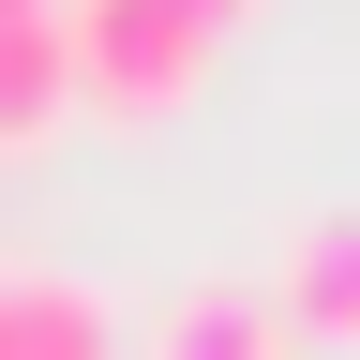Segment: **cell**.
Instances as JSON below:
<instances>
[{
	"instance_id": "cell-4",
	"label": "cell",
	"mask_w": 360,
	"mask_h": 360,
	"mask_svg": "<svg viewBox=\"0 0 360 360\" xmlns=\"http://www.w3.org/2000/svg\"><path fill=\"white\" fill-rule=\"evenodd\" d=\"M270 300H285V330H315V345H360V210H315V225H285V270H270Z\"/></svg>"
},
{
	"instance_id": "cell-6",
	"label": "cell",
	"mask_w": 360,
	"mask_h": 360,
	"mask_svg": "<svg viewBox=\"0 0 360 360\" xmlns=\"http://www.w3.org/2000/svg\"><path fill=\"white\" fill-rule=\"evenodd\" d=\"M165 15H195V30L225 45V30H240V15H255V0H165Z\"/></svg>"
},
{
	"instance_id": "cell-3",
	"label": "cell",
	"mask_w": 360,
	"mask_h": 360,
	"mask_svg": "<svg viewBox=\"0 0 360 360\" xmlns=\"http://www.w3.org/2000/svg\"><path fill=\"white\" fill-rule=\"evenodd\" d=\"M0 360H120L105 285H75V270H0Z\"/></svg>"
},
{
	"instance_id": "cell-2",
	"label": "cell",
	"mask_w": 360,
	"mask_h": 360,
	"mask_svg": "<svg viewBox=\"0 0 360 360\" xmlns=\"http://www.w3.org/2000/svg\"><path fill=\"white\" fill-rule=\"evenodd\" d=\"M285 345H300L285 300L210 270V285H165V315H150V345H135V360H285Z\"/></svg>"
},
{
	"instance_id": "cell-7",
	"label": "cell",
	"mask_w": 360,
	"mask_h": 360,
	"mask_svg": "<svg viewBox=\"0 0 360 360\" xmlns=\"http://www.w3.org/2000/svg\"><path fill=\"white\" fill-rule=\"evenodd\" d=\"M15 15H75V0H0V30H15Z\"/></svg>"
},
{
	"instance_id": "cell-1",
	"label": "cell",
	"mask_w": 360,
	"mask_h": 360,
	"mask_svg": "<svg viewBox=\"0 0 360 360\" xmlns=\"http://www.w3.org/2000/svg\"><path fill=\"white\" fill-rule=\"evenodd\" d=\"M195 75H210L195 15H165V0H75V105L165 120V105H195Z\"/></svg>"
},
{
	"instance_id": "cell-5",
	"label": "cell",
	"mask_w": 360,
	"mask_h": 360,
	"mask_svg": "<svg viewBox=\"0 0 360 360\" xmlns=\"http://www.w3.org/2000/svg\"><path fill=\"white\" fill-rule=\"evenodd\" d=\"M60 105H75V15H15L0 30V150L60 135Z\"/></svg>"
}]
</instances>
